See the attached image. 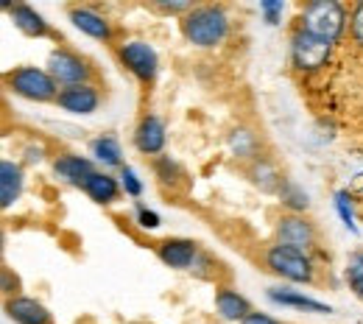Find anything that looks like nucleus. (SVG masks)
<instances>
[{
  "label": "nucleus",
  "mask_w": 363,
  "mask_h": 324,
  "mask_svg": "<svg viewBox=\"0 0 363 324\" xmlns=\"http://www.w3.org/2000/svg\"><path fill=\"white\" fill-rule=\"evenodd\" d=\"M227 31L229 20L221 6H193L182 17V34L196 48H216L218 43H224Z\"/></svg>",
  "instance_id": "f257e3e1"
},
{
  "label": "nucleus",
  "mask_w": 363,
  "mask_h": 324,
  "mask_svg": "<svg viewBox=\"0 0 363 324\" xmlns=\"http://www.w3.org/2000/svg\"><path fill=\"white\" fill-rule=\"evenodd\" d=\"M299 28L316 34L327 43H335L347 28V9L335 0H316L308 3L299 14Z\"/></svg>",
  "instance_id": "f03ea898"
},
{
  "label": "nucleus",
  "mask_w": 363,
  "mask_h": 324,
  "mask_svg": "<svg viewBox=\"0 0 363 324\" xmlns=\"http://www.w3.org/2000/svg\"><path fill=\"white\" fill-rule=\"evenodd\" d=\"M6 87L20 98H28V101H40V104H48L59 98V84L53 82V76L48 70H40V67H14L3 76Z\"/></svg>",
  "instance_id": "7ed1b4c3"
},
{
  "label": "nucleus",
  "mask_w": 363,
  "mask_h": 324,
  "mask_svg": "<svg viewBox=\"0 0 363 324\" xmlns=\"http://www.w3.org/2000/svg\"><path fill=\"white\" fill-rule=\"evenodd\" d=\"M266 269L272 274H277V277L288 279V282H302V285L313 282V274H316L311 255L296 252V249H288V246H279V243L269 246V252H266Z\"/></svg>",
  "instance_id": "20e7f679"
},
{
  "label": "nucleus",
  "mask_w": 363,
  "mask_h": 324,
  "mask_svg": "<svg viewBox=\"0 0 363 324\" xmlns=\"http://www.w3.org/2000/svg\"><path fill=\"white\" fill-rule=\"evenodd\" d=\"M48 73L53 76L56 84L65 87H79V84H90L92 79V67L90 62L76 53V50H67V48H56L50 56H48Z\"/></svg>",
  "instance_id": "39448f33"
},
{
  "label": "nucleus",
  "mask_w": 363,
  "mask_h": 324,
  "mask_svg": "<svg viewBox=\"0 0 363 324\" xmlns=\"http://www.w3.org/2000/svg\"><path fill=\"white\" fill-rule=\"evenodd\" d=\"M277 243L279 246H288V249H296V252H305L311 255L318 246V232L316 227L305 218V216H296V213H288L277 221Z\"/></svg>",
  "instance_id": "423d86ee"
},
{
  "label": "nucleus",
  "mask_w": 363,
  "mask_h": 324,
  "mask_svg": "<svg viewBox=\"0 0 363 324\" xmlns=\"http://www.w3.org/2000/svg\"><path fill=\"white\" fill-rule=\"evenodd\" d=\"M118 59H121V65L135 76L137 82L151 84V82L157 79L160 59H157L154 48L148 45V43H140V40L121 43V45H118Z\"/></svg>",
  "instance_id": "0eeeda50"
},
{
  "label": "nucleus",
  "mask_w": 363,
  "mask_h": 324,
  "mask_svg": "<svg viewBox=\"0 0 363 324\" xmlns=\"http://www.w3.org/2000/svg\"><path fill=\"white\" fill-rule=\"evenodd\" d=\"M330 50H333V43L321 40V37L305 31V28H296L294 37H291V59H294V65L299 70L324 67V62L330 59Z\"/></svg>",
  "instance_id": "6e6552de"
},
{
  "label": "nucleus",
  "mask_w": 363,
  "mask_h": 324,
  "mask_svg": "<svg viewBox=\"0 0 363 324\" xmlns=\"http://www.w3.org/2000/svg\"><path fill=\"white\" fill-rule=\"evenodd\" d=\"M157 257L168 269H179V272L190 269L193 272V266L201 257V246L190 238H165V240L157 243Z\"/></svg>",
  "instance_id": "1a4fd4ad"
},
{
  "label": "nucleus",
  "mask_w": 363,
  "mask_h": 324,
  "mask_svg": "<svg viewBox=\"0 0 363 324\" xmlns=\"http://www.w3.org/2000/svg\"><path fill=\"white\" fill-rule=\"evenodd\" d=\"M67 14H70V23L82 34H87V37L98 40V43H112V37H115L112 23L104 14H98L95 9H90V6H70Z\"/></svg>",
  "instance_id": "9d476101"
},
{
  "label": "nucleus",
  "mask_w": 363,
  "mask_h": 324,
  "mask_svg": "<svg viewBox=\"0 0 363 324\" xmlns=\"http://www.w3.org/2000/svg\"><path fill=\"white\" fill-rule=\"evenodd\" d=\"M56 106L70 112V115H92L101 106V93L95 84H79V87H65L59 90Z\"/></svg>",
  "instance_id": "9b49d317"
},
{
  "label": "nucleus",
  "mask_w": 363,
  "mask_h": 324,
  "mask_svg": "<svg viewBox=\"0 0 363 324\" xmlns=\"http://www.w3.org/2000/svg\"><path fill=\"white\" fill-rule=\"evenodd\" d=\"M6 313L17 324H53V316L43 302L31 296H9L6 299Z\"/></svg>",
  "instance_id": "f8f14e48"
},
{
  "label": "nucleus",
  "mask_w": 363,
  "mask_h": 324,
  "mask_svg": "<svg viewBox=\"0 0 363 324\" xmlns=\"http://www.w3.org/2000/svg\"><path fill=\"white\" fill-rule=\"evenodd\" d=\"M162 145H165V126H162V121L157 115H145L135 129V148L140 154L157 160Z\"/></svg>",
  "instance_id": "ddd939ff"
},
{
  "label": "nucleus",
  "mask_w": 363,
  "mask_h": 324,
  "mask_svg": "<svg viewBox=\"0 0 363 324\" xmlns=\"http://www.w3.org/2000/svg\"><path fill=\"white\" fill-rule=\"evenodd\" d=\"M216 311H218L221 319H227V322H246V319L255 313L252 302H249L243 294H238L235 288H227V285L216 288Z\"/></svg>",
  "instance_id": "4468645a"
},
{
  "label": "nucleus",
  "mask_w": 363,
  "mask_h": 324,
  "mask_svg": "<svg viewBox=\"0 0 363 324\" xmlns=\"http://www.w3.org/2000/svg\"><path fill=\"white\" fill-rule=\"evenodd\" d=\"M246 179L255 187H260L263 193H279L285 179L279 177V168L274 165L269 157H255L249 165H246Z\"/></svg>",
  "instance_id": "2eb2a0df"
},
{
  "label": "nucleus",
  "mask_w": 363,
  "mask_h": 324,
  "mask_svg": "<svg viewBox=\"0 0 363 324\" xmlns=\"http://www.w3.org/2000/svg\"><path fill=\"white\" fill-rule=\"evenodd\" d=\"M53 174H56L59 179L70 182V185L84 187V182L95 174V165H92L87 157H82V154H62V157H56V162H53Z\"/></svg>",
  "instance_id": "dca6fc26"
},
{
  "label": "nucleus",
  "mask_w": 363,
  "mask_h": 324,
  "mask_svg": "<svg viewBox=\"0 0 363 324\" xmlns=\"http://www.w3.org/2000/svg\"><path fill=\"white\" fill-rule=\"evenodd\" d=\"M9 14H11L14 26H17L23 34H28V37H37V40H43V37H53L50 26H48L45 17H43L37 9L26 6V3H17V6H11V9H9Z\"/></svg>",
  "instance_id": "f3484780"
},
{
  "label": "nucleus",
  "mask_w": 363,
  "mask_h": 324,
  "mask_svg": "<svg viewBox=\"0 0 363 324\" xmlns=\"http://www.w3.org/2000/svg\"><path fill=\"white\" fill-rule=\"evenodd\" d=\"M84 193L90 196L92 201L98 204H115L121 199V185L112 174H104V171H95L90 179L84 182Z\"/></svg>",
  "instance_id": "a211bd4d"
},
{
  "label": "nucleus",
  "mask_w": 363,
  "mask_h": 324,
  "mask_svg": "<svg viewBox=\"0 0 363 324\" xmlns=\"http://www.w3.org/2000/svg\"><path fill=\"white\" fill-rule=\"evenodd\" d=\"M23 193V168L11 160H3L0 165V201L3 207H11Z\"/></svg>",
  "instance_id": "6ab92c4d"
},
{
  "label": "nucleus",
  "mask_w": 363,
  "mask_h": 324,
  "mask_svg": "<svg viewBox=\"0 0 363 324\" xmlns=\"http://www.w3.org/2000/svg\"><path fill=\"white\" fill-rule=\"evenodd\" d=\"M154 177L160 179V185L171 187V190H179V187L187 185V174H184V168H182L177 160L165 157V154H160V157L154 160Z\"/></svg>",
  "instance_id": "aec40b11"
},
{
  "label": "nucleus",
  "mask_w": 363,
  "mask_h": 324,
  "mask_svg": "<svg viewBox=\"0 0 363 324\" xmlns=\"http://www.w3.org/2000/svg\"><path fill=\"white\" fill-rule=\"evenodd\" d=\"M269 296L277 305H288V308H299V311H311V313H330V305L316 302L311 296H302L296 291H288V288H272Z\"/></svg>",
  "instance_id": "412c9836"
},
{
  "label": "nucleus",
  "mask_w": 363,
  "mask_h": 324,
  "mask_svg": "<svg viewBox=\"0 0 363 324\" xmlns=\"http://www.w3.org/2000/svg\"><path fill=\"white\" fill-rule=\"evenodd\" d=\"M257 135H252L249 129H235L232 135H229V151L238 157V160H246V162H252L255 157H260L257 154Z\"/></svg>",
  "instance_id": "4be33fe9"
},
{
  "label": "nucleus",
  "mask_w": 363,
  "mask_h": 324,
  "mask_svg": "<svg viewBox=\"0 0 363 324\" xmlns=\"http://www.w3.org/2000/svg\"><path fill=\"white\" fill-rule=\"evenodd\" d=\"M92 157L98 160V162H104V165H109V168H115V165H121L123 168V151H121V143L115 138H98L92 143Z\"/></svg>",
  "instance_id": "5701e85b"
},
{
  "label": "nucleus",
  "mask_w": 363,
  "mask_h": 324,
  "mask_svg": "<svg viewBox=\"0 0 363 324\" xmlns=\"http://www.w3.org/2000/svg\"><path fill=\"white\" fill-rule=\"evenodd\" d=\"M279 199H282V204H285L291 213H296V216H299L302 210H308V204H311V201H308V193H305L302 187H296L294 182H285V185H282Z\"/></svg>",
  "instance_id": "b1692460"
},
{
  "label": "nucleus",
  "mask_w": 363,
  "mask_h": 324,
  "mask_svg": "<svg viewBox=\"0 0 363 324\" xmlns=\"http://www.w3.org/2000/svg\"><path fill=\"white\" fill-rule=\"evenodd\" d=\"M121 182H123V190H126L129 196H140V193H143V185H140V179H137L135 171H132L129 165L121 168Z\"/></svg>",
  "instance_id": "393cba45"
},
{
  "label": "nucleus",
  "mask_w": 363,
  "mask_h": 324,
  "mask_svg": "<svg viewBox=\"0 0 363 324\" xmlns=\"http://www.w3.org/2000/svg\"><path fill=\"white\" fill-rule=\"evenodd\" d=\"M350 201H352V199H350V193H347V190L335 193V207H338L341 218L347 221V227H352V204H350Z\"/></svg>",
  "instance_id": "a878e982"
},
{
  "label": "nucleus",
  "mask_w": 363,
  "mask_h": 324,
  "mask_svg": "<svg viewBox=\"0 0 363 324\" xmlns=\"http://www.w3.org/2000/svg\"><path fill=\"white\" fill-rule=\"evenodd\" d=\"M350 26H352V40L363 48V3H358L352 9V17H350Z\"/></svg>",
  "instance_id": "bb28decb"
},
{
  "label": "nucleus",
  "mask_w": 363,
  "mask_h": 324,
  "mask_svg": "<svg viewBox=\"0 0 363 324\" xmlns=\"http://www.w3.org/2000/svg\"><path fill=\"white\" fill-rule=\"evenodd\" d=\"M363 277V252H352L350 260H347V279L355 282Z\"/></svg>",
  "instance_id": "cd10ccee"
},
{
  "label": "nucleus",
  "mask_w": 363,
  "mask_h": 324,
  "mask_svg": "<svg viewBox=\"0 0 363 324\" xmlns=\"http://www.w3.org/2000/svg\"><path fill=\"white\" fill-rule=\"evenodd\" d=\"M137 218H140V227H145V230H157L160 227V216L151 213V210H145L143 204L137 207Z\"/></svg>",
  "instance_id": "c85d7f7f"
},
{
  "label": "nucleus",
  "mask_w": 363,
  "mask_h": 324,
  "mask_svg": "<svg viewBox=\"0 0 363 324\" xmlns=\"http://www.w3.org/2000/svg\"><path fill=\"white\" fill-rule=\"evenodd\" d=\"M240 324H282V322H277V319H272V316H266V313H252L246 322H240Z\"/></svg>",
  "instance_id": "c756f323"
},
{
  "label": "nucleus",
  "mask_w": 363,
  "mask_h": 324,
  "mask_svg": "<svg viewBox=\"0 0 363 324\" xmlns=\"http://www.w3.org/2000/svg\"><path fill=\"white\" fill-rule=\"evenodd\" d=\"M263 11L269 14V23H277V14L282 11V6L279 3H263Z\"/></svg>",
  "instance_id": "7c9ffc66"
},
{
  "label": "nucleus",
  "mask_w": 363,
  "mask_h": 324,
  "mask_svg": "<svg viewBox=\"0 0 363 324\" xmlns=\"http://www.w3.org/2000/svg\"><path fill=\"white\" fill-rule=\"evenodd\" d=\"M350 285H352L355 296H358V299H363V277H361V279H355V282H350Z\"/></svg>",
  "instance_id": "2f4dec72"
}]
</instances>
